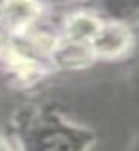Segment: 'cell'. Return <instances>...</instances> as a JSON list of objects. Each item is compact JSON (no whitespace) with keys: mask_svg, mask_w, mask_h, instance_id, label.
Here are the masks:
<instances>
[{"mask_svg":"<svg viewBox=\"0 0 139 151\" xmlns=\"http://www.w3.org/2000/svg\"><path fill=\"white\" fill-rule=\"evenodd\" d=\"M130 34L121 24H101L99 31L90 41V49L99 57H116L128 47Z\"/></svg>","mask_w":139,"mask_h":151,"instance_id":"obj_1","label":"cell"},{"mask_svg":"<svg viewBox=\"0 0 139 151\" xmlns=\"http://www.w3.org/2000/svg\"><path fill=\"white\" fill-rule=\"evenodd\" d=\"M99 28H101V23L95 17L86 15V14H78V15L72 17V20L69 22L67 32H69V37H71V41L90 44L92 38L97 35Z\"/></svg>","mask_w":139,"mask_h":151,"instance_id":"obj_2","label":"cell"},{"mask_svg":"<svg viewBox=\"0 0 139 151\" xmlns=\"http://www.w3.org/2000/svg\"><path fill=\"white\" fill-rule=\"evenodd\" d=\"M5 14L15 24H26L37 15V5L32 0H9L5 6Z\"/></svg>","mask_w":139,"mask_h":151,"instance_id":"obj_3","label":"cell"},{"mask_svg":"<svg viewBox=\"0 0 139 151\" xmlns=\"http://www.w3.org/2000/svg\"><path fill=\"white\" fill-rule=\"evenodd\" d=\"M0 151H11V148L5 144V140L0 137Z\"/></svg>","mask_w":139,"mask_h":151,"instance_id":"obj_4","label":"cell"}]
</instances>
